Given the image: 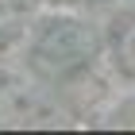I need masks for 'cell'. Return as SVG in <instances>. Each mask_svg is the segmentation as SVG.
I'll list each match as a JSON object with an SVG mask.
<instances>
[{
    "mask_svg": "<svg viewBox=\"0 0 135 135\" xmlns=\"http://www.w3.org/2000/svg\"><path fill=\"white\" fill-rule=\"evenodd\" d=\"M108 54H112L116 73H120L127 85H135V12L127 16L124 23H120V31L112 35V46H108Z\"/></svg>",
    "mask_w": 135,
    "mask_h": 135,
    "instance_id": "3957f363",
    "label": "cell"
},
{
    "mask_svg": "<svg viewBox=\"0 0 135 135\" xmlns=\"http://www.w3.org/2000/svg\"><path fill=\"white\" fill-rule=\"evenodd\" d=\"M62 112L39 85L12 81L0 89V124L8 127H35V124H58Z\"/></svg>",
    "mask_w": 135,
    "mask_h": 135,
    "instance_id": "7a4b0ae2",
    "label": "cell"
},
{
    "mask_svg": "<svg viewBox=\"0 0 135 135\" xmlns=\"http://www.w3.org/2000/svg\"><path fill=\"white\" fill-rule=\"evenodd\" d=\"M31 66L50 81H70L100 58L104 42L89 20L73 12H50L31 31Z\"/></svg>",
    "mask_w": 135,
    "mask_h": 135,
    "instance_id": "6da1fadb",
    "label": "cell"
},
{
    "mask_svg": "<svg viewBox=\"0 0 135 135\" xmlns=\"http://www.w3.org/2000/svg\"><path fill=\"white\" fill-rule=\"evenodd\" d=\"M108 124H120V127H135V97H127L124 104H116L108 112Z\"/></svg>",
    "mask_w": 135,
    "mask_h": 135,
    "instance_id": "277c9868",
    "label": "cell"
}]
</instances>
